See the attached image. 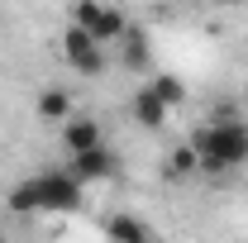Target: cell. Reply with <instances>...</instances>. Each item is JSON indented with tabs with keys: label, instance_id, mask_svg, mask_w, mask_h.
I'll use <instances>...</instances> for the list:
<instances>
[{
	"label": "cell",
	"instance_id": "obj_1",
	"mask_svg": "<svg viewBox=\"0 0 248 243\" xmlns=\"http://www.w3.org/2000/svg\"><path fill=\"white\" fill-rule=\"evenodd\" d=\"M191 148L201 152V172H229V167H248V124L234 115V120H215L201 124L191 134Z\"/></svg>",
	"mask_w": 248,
	"mask_h": 243
},
{
	"label": "cell",
	"instance_id": "obj_2",
	"mask_svg": "<svg viewBox=\"0 0 248 243\" xmlns=\"http://www.w3.org/2000/svg\"><path fill=\"white\" fill-rule=\"evenodd\" d=\"M62 58L72 72H81V76H100L105 72V53H100V38L91 29H81V24H72V29L62 33Z\"/></svg>",
	"mask_w": 248,
	"mask_h": 243
},
{
	"label": "cell",
	"instance_id": "obj_3",
	"mask_svg": "<svg viewBox=\"0 0 248 243\" xmlns=\"http://www.w3.org/2000/svg\"><path fill=\"white\" fill-rule=\"evenodd\" d=\"M38 200H43V210L72 214V210H81V182L72 172H43L38 177Z\"/></svg>",
	"mask_w": 248,
	"mask_h": 243
},
{
	"label": "cell",
	"instance_id": "obj_4",
	"mask_svg": "<svg viewBox=\"0 0 248 243\" xmlns=\"http://www.w3.org/2000/svg\"><path fill=\"white\" fill-rule=\"evenodd\" d=\"M115 167H120V162H115V152L105 148V143H95V148L72 152V167H67V172L86 186V182H110V177H115Z\"/></svg>",
	"mask_w": 248,
	"mask_h": 243
},
{
	"label": "cell",
	"instance_id": "obj_5",
	"mask_svg": "<svg viewBox=\"0 0 248 243\" xmlns=\"http://www.w3.org/2000/svg\"><path fill=\"white\" fill-rule=\"evenodd\" d=\"M167 110H172V105H167V100H162L153 86L134 91V100H129V115L143 124V129H162V124H167Z\"/></svg>",
	"mask_w": 248,
	"mask_h": 243
},
{
	"label": "cell",
	"instance_id": "obj_6",
	"mask_svg": "<svg viewBox=\"0 0 248 243\" xmlns=\"http://www.w3.org/2000/svg\"><path fill=\"white\" fill-rule=\"evenodd\" d=\"M120 48H124V67H129V72H143V67L153 62L148 33H143V29H134V24H129V29L120 33Z\"/></svg>",
	"mask_w": 248,
	"mask_h": 243
},
{
	"label": "cell",
	"instance_id": "obj_7",
	"mask_svg": "<svg viewBox=\"0 0 248 243\" xmlns=\"http://www.w3.org/2000/svg\"><path fill=\"white\" fill-rule=\"evenodd\" d=\"M129 29V19H124V10H115V5H100V19L91 24V33L100 38V43H120V33Z\"/></svg>",
	"mask_w": 248,
	"mask_h": 243
},
{
	"label": "cell",
	"instance_id": "obj_8",
	"mask_svg": "<svg viewBox=\"0 0 248 243\" xmlns=\"http://www.w3.org/2000/svg\"><path fill=\"white\" fill-rule=\"evenodd\" d=\"M62 138H67V148H72V152L95 148V143H100V124H95V120H67Z\"/></svg>",
	"mask_w": 248,
	"mask_h": 243
},
{
	"label": "cell",
	"instance_id": "obj_9",
	"mask_svg": "<svg viewBox=\"0 0 248 243\" xmlns=\"http://www.w3.org/2000/svg\"><path fill=\"white\" fill-rule=\"evenodd\" d=\"M105 234H110V239H124V243H148V239H153V229H148V224H139V219H129V214L105 219Z\"/></svg>",
	"mask_w": 248,
	"mask_h": 243
},
{
	"label": "cell",
	"instance_id": "obj_10",
	"mask_svg": "<svg viewBox=\"0 0 248 243\" xmlns=\"http://www.w3.org/2000/svg\"><path fill=\"white\" fill-rule=\"evenodd\" d=\"M10 210H15V214L43 210V200H38V177H33V182H19L15 191H10Z\"/></svg>",
	"mask_w": 248,
	"mask_h": 243
},
{
	"label": "cell",
	"instance_id": "obj_11",
	"mask_svg": "<svg viewBox=\"0 0 248 243\" xmlns=\"http://www.w3.org/2000/svg\"><path fill=\"white\" fill-rule=\"evenodd\" d=\"M38 115L43 120H67L72 115V95L67 91H43L38 95Z\"/></svg>",
	"mask_w": 248,
	"mask_h": 243
},
{
	"label": "cell",
	"instance_id": "obj_12",
	"mask_svg": "<svg viewBox=\"0 0 248 243\" xmlns=\"http://www.w3.org/2000/svg\"><path fill=\"white\" fill-rule=\"evenodd\" d=\"M148 86H153V91L162 95L167 105H182V100H186V81H182V76H172V72H162V76H153Z\"/></svg>",
	"mask_w": 248,
	"mask_h": 243
},
{
	"label": "cell",
	"instance_id": "obj_13",
	"mask_svg": "<svg viewBox=\"0 0 248 243\" xmlns=\"http://www.w3.org/2000/svg\"><path fill=\"white\" fill-rule=\"evenodd\" d=\"M167 172H172V177H191V172H201V152L191 148V143L177 148L172 157H167Z\"/></svg>",
	"mask_w": 248,
	"mask_h": 243
},
{
	"label": "cell",
	"instance_id": "obj_14",
	"mask_svg": "<svg viewBox=\"0 0 248 243\" xmlns=\"http://www.w3.org/2000/svg\"><path fill=\"white\" fill-rule=\"evenodd\" d=\"M95 19H100V0H77V5H72V24L91 29Z\"/></svg>",
	"mask_w": 248,
	"mask_h": 243
},
{
	"label": "cell",
	"instance_id": "obj_15",
	"mask_svg": "<svg viewBox=\"0 0 248 243\" xmlns=\"http://www.w3.org/2000/svg\"><path fill=\"white\" fill-rule=\"evenodd\" d=\"M229 5H248V0H229Z\"/></svg>",
	"mask_w": 248,
	"mask_h": 243
},
{
	"label": "cell",
	"instance_id": "obj_16",
	"mask_svg": "<svg viewBox=\"0 0 248 243\" xmlns=\"http://www.w3.org/2000/svg\"><path fill=\"white\" fill-rule=\"evenodd\" d=\"M191 5H205V0H191Z\"/></svg>",
	"mask_w": 248,
	"mask_h": 243
}]
</instances>
